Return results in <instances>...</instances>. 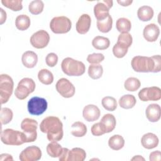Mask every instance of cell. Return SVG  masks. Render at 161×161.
<instances>
[{
    "instance_id": "cell-21",
    "label": "cell",
    "mask_w": 161,
    "mask_h": 161,
    "mask_svg": "<svg viewBox=\"0 0 161 161\" xmlns=\"http://www.w3.org/2000/svg\"><path fill=\"white\" fill-rule=\"evenodd\" d=\"M21 62L23 65L26 68H33L38 62V56L33 51H26L22 55Z\"/></svg>"
},
{
    "instance_id": "cell-37",
    "label": "cell",
    "mask_w": 161,
    "mask_h": 161,
    "mask_svg": "<svg viewBox=\"0 0 161 161\" xmlns=\"http://www.w3.org/2000/svg\"><path fill=\"white\" fill-rule=\"evenodd\" d=\"M21 0H1V3L13 11H18L23 9Z\"/></svg>"
},
{
    "instance_id": "cell-14",
    "label": "cell",
    "mask_w": 161,
    "mask_h": 161,
    "mask_svg": "<svg viewBox=\"0 0 161 161\" xmlns=\"http://www.w3.org/2000/svg\"><path fill=\"white\" fill-rule=\"evenodd\" d=\"M42 157L40 148L35 145L25 148L19 154V158L21 161H37Z\"/></svg>"
},
{
    "instance_id": "cell-48",
    "label": "cell",
    "mask_w": 161,
    "mask_h": 161,
    "mask_svg": "<svg viewBox=\"0 0 161 161\" xmlns=\"http://www.w3.org/2000/svg\"><path fill=\"white\" fill-rule=\"evenodd\" d=\"M117 3L122 6H128L131 4V3H133V1L132 0H126V1L125 0H121V1L118 0Z\"/></svg>"
},
{
    "instance_id": "cell-31",
    "label": "cell",
    "mask_w": 161,
    "mask_h": 161,
    "mask_svg": "<svg viewBox=\"0 0 161 161\" xmlns=\"http://www.w3.org/2000/svg\"><path fill=\"white\" fill-rule=\"evenodd\" d=\"M112 25L113 19L110 14L104 19L97 21V28L102 33L109 32L112 28Z\"/></svg>"
},
{
    "instance_id": "cell-46",
    "label": "cell",
    "mask_w": 161,
    "mask_h": 161,
    "mask_svg": "<svg viewBox=\"0 0 161 161\" xmlns=\"http://www.w3.org/2000/svg\"><path fill=\"white\" fill-rule=\"evenodd\" d=\"M69 150L67 148H63V151L60 156L58 157V159L60 161H67V157H68V153H69Z\"/></svg>"
},
{
    "instance_id": "cell-6",
    "label": "cell",
    "mask_w": 161,
    "mask_h": 161,
    "mask_svg": "<svg viewBox=\"0 0 161 161\" xmlns=\"http://www.w3.org/2000/svg\"><path fill=\"white\" fill-rule=\"evenodd\" d=\"M35 82L32 79L23 78L18 82L14 91V95L18 99L23 100L35 91Z\"/></svg>"
},
{
    "instance_id": "cell-36",
    "label": "cell",
    "mask_w": 161,
    "mask_h": 161,
    "mask_svg": "<svg viewBox=\"0 0 161 161\" xmlns=\"http://www.w3.org/2000/svg\"><path fill=\"white\" fill-rule=\"evenodd\" d=\"M101 104L103 108L109 111H113L117 108V102L114 97L106 96L102 99Z\"/></svg>"
},
{
    "instance_id": "cell-27",
    "label": "cell",
    "mask_w": 161,
    "mask_h": 161,
    "mask_svg": "<svg viewBox=\"0 0 161 161\" xmlns=\"http://www.w3.org/2000/svg\"><path fill=\"white\" fill-rule=\"evenodd\" d=\"M87 133L86 125L81 121H75L71 126V134L75 137H82Z\"/></svg>"
},
{
    "instance_id": "cell-24",
    "label": "cell",
    "mask_w": 161,
    "mask_h": 161,
    "mask_svg": "<svg viewBox=\"0 0 161 161\" xmlns=\"http://www.w3.org/2000/svg\"><path fill=\"white\" fill-rule=\"evenodd\" d=\"M136 103V99L133 95L126 94L121 96L119 99V105L123 109H131Z\"/></svg>"
},
{
    "instance_id": "cell-25",
    "label": "cell",
    "mask_w": 161,
    "mask_h": 161,
    "mask_svg": "<svg viewBox=\"0 0 161 161\" xmlns=\"http://www.w3.org/2000/svg\"><path fill=\"white\" fill-rule=\"evenodd\" d=\"M92 45L97 50H106L109 48L110 45V41L109 38L106 37L97 36L93 38L92 41Z\"/></svg>"
},
{
    "instance_id": "cell-49",
    "label": "cell",
    "mask_w": 161,
    "mask_h": 161,
    "mask_svg": "<svg viewBox=\"0 0 161 161\" xmlns=\"http://www.w3.org/2000/svg\"><path fill=\"white\" fill-rule=\"evenodd\" d=\"M0 11H1V25H3L6 20V13L3 10V8H0Z\"/></svg>"
},
{
    "instance_id": "cell-30",
    "label": "cell",
    "mask_w": 161,
    "mask_h": 161,
    "mask_svg": "<svg viewBox=\"0 0 161 161\" xmlns=\"http://www.w3.org/2000/svg\"><path fill=\"white\" fill-rule=\"evenodd\" d=\"M38 78L39 81L45 85H50L53 82V74L46 69H41L38 72Z\"/></svg>"
},
{
    "instance_id": "cell-34",
    "label": "cell",
    "mask_w": 161,
    "mask_h": 161,
    "mask_svg": "<svg viewBox=\"0 0 161 161\" xmlns=\"http://www.w3.org/2000/svg\"><path fill=\"white\" fill-rule=\"evenodd\" d=\"M141 86V82L136 77H129L124 83L125 89L126 91L134 92L137 91Z\"/></svg>"
},
{
    "instance_id": "cell-12",
    "label": "cell",
    "mask_w": 161,
    "mask_h": 161,
    "mask_svg": "<svg viewBox=\"0 0 161 161\" xmlns=\"http://www.w3.org/2000/svg\"><path fill=\"white\" fill-rule=\"evenodd\" d=\"M56 90L57 92L65 98H70L72 97L75 92L74 86L67 79L61 78L56 83Z\"/></svg>"
},
{
    "instance_id": "cell-45",
    "label": "cell",
    "mask_w": 161,
    "mask_h": 161,
    "mask_svg": "<svg viewBox=\"0 0 161 161\" xmlns=\"http://www.w3.org/2000/svg\"><path fill=\"white\" fill-rule=\"evenodd\" d=\"M150 161H160L161 160V152L159 150H156L150 153L149 156Z\"/></svg>"
},
{
    "instance_id": "cell-3",
    "label": "cell",
    "mask_w": 161,
    "mask_h": 161,
    "mask_svg": "<svg viewBox=\"0 0 161 161\" xmlns=\"http://www.w3.org/2000/svg\"><path fill=\"white\" fill-rule=\"evenodd\" d=\"M1 142L8 145H20L26 143V138L23 132L11 128L4 130L1 133Z\"/></svg>"
},
{
    "instance_id": "cell-9",
    "label": "cell",
    "mask_w": 161,
    "mask_h": 161,
    "mask_svg": "<svg viewBox=\"0 0 161 161\" xmlns=\"http://www.w3.org/2000/svg\"><path fill=\"white\" fill-rule=\"evenodd\" d=\"M38 122L31 118H25L21 123V128L26 138V143L33 142L37 138Z\"/></svg>"
},
{
    "instance_id": "cell-10",
    "label": "cell",
    "mask_w": 161,
    "mask_h": 161,
    "mask_svg": "<svg viewBox=\"0 0 161 161\" xmlns=\"http://www.w3.org/2000/svg\"><path fill=\"white\" fill-rule=\"evenodd\" d=\"M30 41L34 48L42 49L48 45L50 42V35L45 30H40L31 35Z\"/></svg>"
},
{
    "instance_id": "cell-50",
    "label": "cell",
    "mask_w": 161,
    "mask_h": 161,
    "mask_svg": "<svg viewBox=\"0 0 161 161\" xmlns=\"http://www.w3.org/2000/svg\"><path fill=\"white\" fill-rule=\"evenodd\" d=\"M131 160H145V158L141 155H135L131 159Z\"/></svg>"
},
{
    "instance_id": "cell-39",
    "label": "cell",
    "mask_w": 161,
    "mask_h": 161,
    "mask_svg": "<svg viewBox=\"0 0 161 161\" xmlns=\"http://www.w3.org/2000/svg\"><path fill=\"white\" fill-rule=\"evenodd\" d=\"M133 42V38L129 33H121L118 37V43L128 48L131 47Z\"/></svg>"
},
{
    "instance_id": "cell-13",
    "label": "cell",
    "mask_w": 161,
    "mask_h": 161,
    "mask_svg": "<svg viewBox=\"0 0 161 161\" xmlns=\"http://www.w3.org/2000/svg\"><path fill=\"white\" fill-rule=\"evenodd\" d=\"M113 1H98L94 7V14L97 21L106 19L109 15V9L113 6Z\"/></svg>"
},
{
    "instance_id": "cell-11",
    "label": "cell",
    "mask_w": 161,
    "mask_h": 161,
    "mask_svg": "<svg viewBox=\"0 0 161 161\" xmlns=\"http://www.w3.org/2000/svg\"><path fill=\"white\" fill-rule=\"evenodd\" d=\"M138 97L142 101H158L161 99V89L157 86L144 87L138 92Z\"/></svg>"
},
{
    "instance_id": "cell-47",
    "label": "cell",
    "mask_w": 161,
    "mask_h": 161,
    "mask_svg": "<svg viewBox=\"0 0 161 161\" xmlns=\"http://www.w3.org/2000/svg\"><path fill=\"white\" fill-rule=\"evenodd\" d=\"M13 157L8 153H2L0 155V161L13 160Z\"/></svg>"
},
{
    "instance_id": "cell-23",
    "label": "cell",
    "mask_w": 161,
    "mask_h": 161,
    "mask_svg": "<svg viewBox=\"0 0 161 161\" xmlns=\"http://www.w3.org/2000/svg\"><path fill=\"white\" fill-rule=\"evenodd\" d=\"M153 9L149 6H142L137 11V16L142 21H148L153 16Z\"/></svg>"
},
{
    "instance_id": "cell-17",
    "label": "cell",
    "mask_w": 161,
    "mask_h": 161,
    "mask_svg": "<svg viewBox=\"0 0 161 161\" xmlns=\"http://www.w3.org/2000/svg\"><path fill=\"white\" fill-rule=\"evenodd\" d=\"M91 18L87 14H82L78 19L76 25V31L81 35L87 33L91 27Z\"/></svg>"
},
{
    "instance_id": "cell-40",
    "label": "cell",
    "mask_w": 161,
    "mask_h": 161,
    "mask_svg": "<svg viewBox=\"0 0 161 161\" xmlns=\"http://www.w3.org/2000/svg\"><path fill=\"white\" fill-rule=\"evenodd\" d=\"M128 48L125 47L116 43L113 47V53L116 57L121 58L126 55L128 52Z\"/></svg>"
},
{
    "instance_id": "cell-28",
    "label": "cell",
    "mask_w": 161,
    "mask_h": 161,
    "mask_svg": "<svg viewBox=\"0 0 161 161\" xmlns=\"http://www.w3.org/2000/svg\"><path fill=\"white\" fill-rule=\"evenodd\" d=\"M109 147L114 150H119L125 145V140L119 135H114L111 136L108 140Z\"/></svg>"
},
{
    "instance_id": "cell-29",
    "label": "cell",
    "mask_w": 161,
    "mask_h": 161,
    "mask_svg": "<svg viewBox=\"0 0 161 161\" xmlns=\"http://www.w3.org/2000/svg\"><path fill=\"white\" fill-rule=\"evenodd\" d=\"M30 19L26 14H20L18 16L15 20L16 27L20 31L26 30L30 27Z\"/></svg>"
},
{
    "instance_id": "cell-22",
    "label": "cell",
    "mask_w": 161,
    "mask_h": 161,
    "mask_svg": "<svg viewBox=\"0 0 161 161\" xmlns=\"http://www.w3.org/2000/svg\"><path fill=\"white\" fill-rule=\"evenodd\" d=\"M86 157V151L80 148L75 147L69 150L67 161H84Z\"/></svg>"
},
{
    "instance_id": "cell-1",
    "label": "cell",
    "mask_w": 161,
    "mask_h": 161,
    "mask_svg": "<svg viewBox=\"0 0 161 161\" xmlns=\"http://www.w3.org/2000/svg\"><path fill=\"white\" fill-rule=\"evenodd\" d=\"M40 129L42 133H47V139L50 142H58L63 138V124L57 116L44 118L40 123Z\"/></svg>"
},
{
    "instance_id": "cell-41",
    "label": "cell",
    "mask_w": 161,
    "mask_h": 161,
    "mask_svg": "<svg viewBox=\"0 0 161 161\" xmlns=\"http://www.w3.org/2000/svg\"><path fill=\"white\" fill-rule=\"evenodd\" d=\"M104 59V56L101 53H94L89 54L87 57V61L91 64H99Z\"/></svg>"
},
{
    "instance_id": "cell-43",
    "label": "cell",
    "mask_w": 161,
    "mask_h": 161,
    "mask_svg": "<svg viewBox=\"0 0 161 161\" xmlns=\"http://www.w3.org/2000/svg\"><path fill=\"white\" fill-rule=\"evenodd\" d=\"M91 133L94 136H101L105 133L100 123H96L94 124L91 127Z\"/></svg>"
},
{
    "instance_id": "cell-44",
    "label": "cell",
    "mask_w": 161,
    "mask_h": 161,
    "mask_svg": "<svg viewBox=\"0 0 161 161\" xmlns=\"http://www.w3.org/2000/svg\"><path fill=\"white\" fill-rule=\"evenodd\" d=\"M155 62L154 73L159 72L161 70V57L160 55L152 56Z\"/></svg>"
},
{
    "instance_id": "cell-32",
    "label": "cell",
    "mask_w": 161,
    "mask_h": 161,
    "mask_svg": "<svg viewBox=\"0 0 161 161\" xmlns=\"http://www.w3.org/2000/svg\"><path fill=\"white\" fill-rule=\"evenodd\" d=\"M116 27L117 30L121 33H128L131 28V23L126 18H120L116 21Z\"/></svg>"
},
{
    "instance_id": "cell-33",
    "label": "cell",
    "mask_w": 161,
    "mask_h": 161,
    "mask_svg": "<svg viewBox=\"0 0 161 161\" xmlns=\"http://www.w3.org/2000/svg\"><path fill=\"white\" fill-rule=\"evenodd\" d=\"M103 74V68L99 64H91L88 68V75L92 79H98Z\"/></svg>"
},
{
    "instance_id": "cell-2",
    "label": "cell",
    "mask_w": 161,
    "mask_h": 161,
    "mask_svg": "<svg viewBox=\"0 0 161 161\" xmlns=\"http://www.w3.org/2000/svg\"><path fill=\"white\" fill-rule=\"evenodd\" d=\"M61 68L63 72L69 76H80L86 70L83 62L70 57L65 58L62 60Z\"/></svg>"
},
{
    "instance_id": "cell-26",
    "label": "cell",
    "mask_w": 161,
    "mask_h": 161,
    "mask_svg": "<svg viewBox=\"0 0 161 161\" xmlns=\"http://www.w3.org/2000/svg\"><path fill=\"white\" fill-rule=\"evenodd\" d=\"M63 151V147L57 142H51L47 146V152L53 158L59 157Z\"/></svg>"
},
{
    "instance_id": "cell-4",
    "label": "cell",
    "mask_w": 161,
    "mask_h": 161,
    "mask_svg": "<svg viewBox=\"0 0 161 161\" xmlns=\"http://www.w3.org/2000/svg\"><path fill=\"white\" fill-rule=\"evenodd\" d=\"M131 65L136 72H154L155 62L152 57L135 56L131 60Z\"/></svg>"
},
{
    "instance_id": "cell-8",
    "label": "cell",
    "mask_w": 161,
    "mask_h": 161,
    "mask_svg": "<svg viewBox=\"0 0 161 161\" xmlns=\"http://www.w3.org/2000/svg\"><path fill=\"white\" fill-rule=\"evenodd\" d=\"M48 107L47 100L43 97L35 96L31 97L27 104L28 113L30 114L39 116L45 112Z\"/></svg>"
},
{
    "instance_id": "cell-7",
    "label": "cell",
    "mask_w": 161,
    "mask_h": 161,
    "mask_svg": "<svg viewBox=\"0 0 161 161\" xmlns=\"http://www.w3.org/2000/svg\"><path fill=\"white\" fill-rule=\"evenodd\" d=\"M72 27L70 19L64 16H56L52 19L50 23V28L56 34H64L68 33Z\"/></svg>"
},
{
    "instance_id": "cell-19",
    "label": "cell",
    "mask_w": 161,
    "mask_h": 161,
    "mask_svg": "<svg viewBox=\"0 0 161 161\" xmlns=\"http://www.w3.org/2000/svg\"><path fill=\"white\" fill-rule=\"evenodd\" d=\"M159 140L157 136L152 133L144 134L141 138V143L143 147L147 149H152L158 145Z\"/></svg>"
},
{
    "instance_id": "cell-16",
    "label": "cell",
    "mask_w": 161,
    "mask_h": 161,
    "mask_svg": "<svg viewBox=\"0 0 161 161\" xmlns=\"http://www.w3.org/2000/svg\"><path fill=\"white\" fill-rule=\"evenodd\" d=\"M160 35L159 27L155 23H150L146 25L143 31L144 38L149 42H155Z\"/></svg>"
},
{
    "instance_id": "cell-5",
    "label": "cell",
    "mask_w": 161,
    "mask_h": 161,
    "mask_svg": "<svg viewBox=\"0 0 161 161\" xmlns=\"http://www.w3.org/2000/svg\"><path fill=\"white\" fill-rule=\"evenodd\" d=\"M14 87L13 79L8 74L0 75V101L1 104L6 103L12 95Z\"/></svg>"
},
{
    "instance_id": "cell-42",
    "label": "cell",
    "mask_w": 161,
    "mask_h": 161,
    "mask_svg": "<svg viewBox=\"0 0 161 161\" xmlns=\"http://www.w3.org/2000/svg\"><path fill=\"white\" fill-rule=\"evenodd\" d=\"M45 62L48 67H53L58 62V56L55 53H49L46 58Z\"/></svg>"
},
{
    "instance_id": "cell-15",
    "label": "cell",
    "mask_w": 161,
    "mask_h": 161,
    "mask_svg": "<svg viewBox=\"0 0 161 161\" xmlns=\"http://www.w3.org/2000/svg\"><path fill=\"white\" fill-rule=\"evenodd\" d=\"M100 109L94 104L86 105L82 111V116L84 119L89 122L97 120L100 116Z\"/></svg>"
},
{
    "instance_id": "cell-20",
    "label": "cell",
    "mask_w": 161,
    "mask_h": 161,
    "mask_svg": "<svg viewBox=\"0 0 161 161\" xmlns=\"http://www.w3.org/2000/svg\"><path fill=\"white\" fill-rule=\"evenodd\" d=\"M99 123L105 133L111 132L115 128L116 125V118L112 114H104Z\"/></svg>"
},
{
    "instance_id": "cell-35",
    "label": "cell",
    "mask_w": 161,
    "mask_h": 161,
    "mask_svg": "<svg viewBox=\"0 0 161 161\" xmlns=\"http://www.w3.org/2000/svg\"><path fill=\"white\" fill-rule=\"evenodd\" d=\"M44 8V3L41 0H35L30 2L28 6V10L32 14L37 15L40 14Z\"/></svg>"
},
{
    "instance_id": "cell-38",
    "label": "cell",
    "mask_w": 161,
    "mask_h": 161,
    "mask_svg": "<svg viewBox=\"0 0 161 161\" xmlns=\"http://www.w3.org/2000/svg\"><path fill=\"white\" fill-rule=\"evenodd\" d=\"M13 117L12 110L8 108H2L0 112V121L1 125H6L11 122Z\"/></svg>"
},
{
    "instance_id": "cell-18",
    "label": "cell",
    "mask_w": 161,
    "mask_h": 161,
    "mask_svg": "<svg viewBox=\"0 0 161 161\" xmlns=\"http://www.w3.org/2000/svg\"><path fill=\"white\" fill-rule=\"evenodd\" d=\"M146 117L150 122L158 121L161 116V108L158 104H149L145 110Z\"/></svg>"
}]
</instances>
